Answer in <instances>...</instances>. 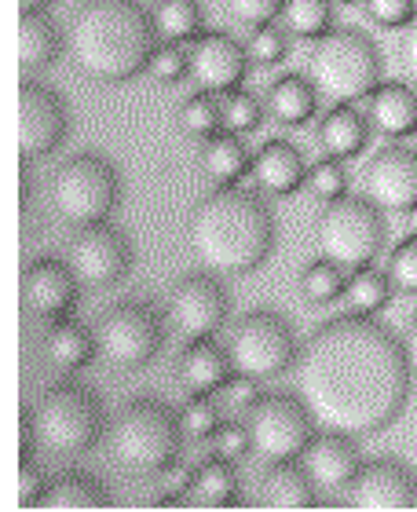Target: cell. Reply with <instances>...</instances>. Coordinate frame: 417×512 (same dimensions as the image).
Instances as JSON below:
<instances>
[{"instance_id": "7bdbcfd3", "label": "cell", "mask_w": 417, "mask_h": 512, "mask_svg": "<svg viewBox=\"0 0 417 512\" xmlns=\"http://www.w3.org/2000/svg\"><path fill=\"white\" fill-rule=\"evenodd\" d=\"M282 4L286 0H224L227 15L249 30H257V26H268L282 15Z\"/></svg>"}, {"instance_id": "5b68a950", "label": "cell", "mask_w": 417, "mask_h": 512, "mask_svg": "<svg viewBox=\"0 0 417 512\" xmlns=\"http://www.w3.org/2000/svg\"><path fill=\"white\" fill-rule=\"evenodd\" d=\"M183 439L180 414L158 399H136L121 406L114 425L107 432L110 461L125 472H161L169 461H176Z\"/></svg>"}, {"instance_id": "f1b7e54d", "label": "cell", "mask_w": 417, "mask_h": 512, "mask_svg": "<svg viewBox=\"0 0 417 512\" xmlns=\"http://www.w3.org/2000/svg\"><path fill=\"white\" fill-rule=\"evenodd\" d=\"M110 494L103 483H96L88 472H63L59 480H52L44 487L37 509H107Z\"/></svg>"}, {"instance_id": "ac0fdd59", "label": "cell", "mask_w": 417, "mask_h": 512, "mask_svg": "<svg viewBox=\"0 0 417 512\" xmlns=\"http://www.w3.org/2000/svg\"><path fill=\"white\" fill-rule=\"evenodd\" d=\"M77 286L81 282H77L74 267L52 260V256H41L22 271V304L41 322L70 319L77 308Z\"/></svg>"}, {"instance_id": "484cf974", "label": "cell", "mask_w": 417, "mask_h": 512, "mask_svg": "<svg viewBox=\"0 0 417 512\" xmlns=\"http://www.w3.org/2000/svg\"><path fill=\"white\" fill-rule=\"evenodd\" d=\"M96 333H88L85 326H77L74 319L52 322V330L44 337V359L52 363L59 374H77L96 359Z\"/></svg>"}, {"instance_id": "d590c367", "label": "cell", "mask_w": 417, "mask_h": 512, "mask_svg": "<svg viewBox=\"0 0 417 512\" xmlns=\"http://www.w3.org/2000/svg\"><path fill=\"white\" fill-rule=\"evenodd\" d=\"M260 121H264V107H260V99L253 92L238 85L227 92L224 99V128L227 132H238V136H249V132H257Z\"/></svg>"}, {"instance_id": "7402d4cb", "label": "cell", "mask_w": 417, "mask_h": 512, "mask_svg": "<svg viewBox=\"0 0 417 512\" xmlns=\"http://www.w3.org/2000/svg\"><path fill=\"white\" fill-rule=\"evenodd\" d=\"M235 377V363L227 348L213 341V337H202V341H187L180 359V381L191 395H216L227 381Z\"/></svg>"}, {"instance_id": "7c38bea8", "label": "cell", "mask_w": 417, "mask_h": 512, "mask_svg": "<svg viewBox=\"0 0 417 512\" xmlns=\"http://www.w3.org/2000/svg\"><path fill=\"white\" fill-rule=\"evenodd\" d=\"M66 264L74 267V275L81 286L110 289L129 275L132 246H129V238L121 235L118 227H110L107 220H103V224H88V227H77V235L70 238Z\"/></svg>"}, {"instance_id": "4316f807", "label": "cell", "mask_w": 417, "mask_h": 512, "mask_svg": "<svg viewBox=\"0 0 417 512\" xmlns=\"http://www.w3.org/2000/svg\"><path fill=\"white\" fill-rule=\"evenodd\" d=\"M319 107V92L311 85V77L304 74H286L278 77L268 88V114L286 128H304L315 118Z\"/></svg>"}, {"instance_id": "d4e9b609", "label": "cell", "mask_w": 417, "mask_h": 512, "mask_svg": "<svg viewBox=\"0 0 417 512\" xmlns=\"http://www.w3.org/2000/svg\"><path fill=\"white\" fill-rule=\"evenodd\" d=\"M63 33L48 19V11H22L19 19V66L22 74H37L59 59Z\"/></svg>"}, {"instance_id": "8992f818", "label": "cell", "mask_w": 417, "mask_h": 512, "mask_svg": "<svg viewBox=\"0 0 417 512\" xmlns=\"http://www.w3.org/2000/svg\"><path fill=\"white\" fill-rule=\"evenodd\" d=\"M33 425L41 447L55 458H81L96 447L107 432V414L99 395L74 381H63L41 395V403L33 410Z\"/></svg>"}, {"instance_id": "ab89813d", "label": "cell", "mask_w": 417, "mask_h": 512, "mask_svg": "<svg viewBox=\"0 0 417 512\" xmlns=\"http://www.w3.org/2000/svg\"><path fill=\"white\" fill-rule=\"evenodd\" d=\"M180 421H183V432L191 439H209L220 428V410H216V403L209 395H191L187 406H183Z\"/></svg>"}, {"instance_id": "db71d44e", "label": "cell", "mask_w": 417, "mask_h": 512, "mask_svg": "<svg viewBox=\"0 0 417 512\" xmlns=\"http://www.w3.org/2000/svg\"><path fill=\"white\" fill-rule=\"evenodd\" d=\"M414 150H417V132H414Z\"/></svg>"}, {"instance_id": "f5cc1de1", "label": "cell", "mask_w": 417, "mask_h": 512, "mask_svg": "<svg viewBox=\"0 0 417 512\" xmlns=\"http://www.w3.org/2000/svg\"><path fill=\"white\" fill-rule=\"evenodd\" d=\"M337 4H359V0H337Z\"/></svg>"}, {"instance_id": "681fc988", "label": "cell", "mask_w": 417, "mask_h": 512, "mask_svg": "<svg viewBox=\"0 0 417 512\" xmlns=\"http://www.w3.org/2000/svg\"><path fill=\"white\" fill-rule=\"evenodd\" d=\"M403 348H407V359H410V366H414V374H417V315L407 322V337H403Z\"/></svg>"}, {"instance_id": "3957f363", "label": "cell", "mask_w": 417, "mask_h": 512, "mask_svg": "<svg viewBox=\"0 0 417 512\" xmlns=\"http://www.w3.org/2000/svg\"><path fill=\"white\" fill-rule=\"evenodd\" d=\"M275 238V213L246 187H216L187 224L194 260L213 275H253L275 253Z\"/></svg>"}, {"instance_id": "816d5d0a", "label": "cell", "mask_w": 417, "mask_h": 512, "mask_svg": "<svg viewBox=\"0 0 417 512\" xmlns=\"http://www.w3.org/2000/svg\"><path fill=\"white\" fill-rule=\"evenodd\" d=\"M410 235H417V209H410Z\"/></svg>"}, {"instance_id": "b9f144b4", "label": "cell", "mask_w": 417, "mask_h": 512, "mask_svg": "<svg viewBox=\"0 0 417 512\" xmlns=\"http://www.w3.org/2000/svg\"><path fill=\"white\" fill-rule=\"evenodd\" d=\"M191 483H194V472L180 461H169L165 469L158 472V505L161 509H172V505H180L183 498H191Z\"/></svg>"}, {"instance_id": "30bf717a", "label": "cell", "mask_w": 417, "mask_h": 512, "mask_svg": "<svg viewBox=\"0 0 417 512\" xmlns=\"http://www.w3.org/2000/svg\"><path fill=\"white\" fill-rule=\"evenodd\" d=\"M227 355L235 363V374L271 381L282 377L289 366H297V337L289 330V322L275 311H249L235 322Z\"/></svg>"}, {"instance_id": "9c48e42d", "label": "cell", "mask_w": 417, "mask_h": 512, "mask_svg": "<svg viewBox=\"0 0 417 512\" xmlns=\"http://www.w3.org/2000/svg\"><path fill=\"white\" fill-rule=\"evenodd\" d=\"M161 348H165V315L147 300H125L110 308L96 330L99 359L118 374H136L150 366Z\"/></svg>"}, {"instance_id": "f35d334b", "label": "cell", "mask_w": 417, "mask_h": 512, "mask_svg": "<svg viewBox=\"0 0 417 512\" xmlns=\"http://www.w3.org/2000/svg\"><path fill=\"white\" fill-rule=\"evenodd\" d=\"M308 191L322 202H337L348 191V172L337 158H322L319 165L308 169Z\"/></svg>"}, {"instance_id": "cb8c5ba5", "label": "cell", "mask_w": 417, "mask_h": 512, "mask_svg": "<svg viewBox=\"0 0 417 512\" xmlns=\"http://www.w3.org/2000/svg\"><path fill=\"white\" fill-rule=\"evenodd\" d=\"M260 505L264 509H315L319 491H315L311 476L304 472V465L278 461L260 480Z\"/></svg>"}, {"instance_id": "f907efd6", "label": "cell", "mask_w": 417, "mask_h": 512, "mask_svg": "<svg viewBox=\"0 0 417 512\" xmlns=\"http://www.w3.org/2000/svg\"><path fill=\"white\" fill-rule=\"evenodd\" d=\"M22 11H44V8H52L55 0H19Z\"/></svg>"}, {"instance_id": "4fadbf2b", "label": "cell", "mask_w": 417, "mask_h": 512, "mask_svg": "<svg viewBox=\"0 0 417 512\" xmlns=\"http://www.w3.org/2000/svg\"><path fill=\"white\" fill-rule=\"evenodd\" d=\"M227 289L213 271L183 275L169 293V326L183 341L216 337V330L227 322Z\"/></svg>"}, {"instance_id": "ba28073f", "label": "cell", "mask_w": 417, "mask_h": 512, "mask_svg": "<svg viewBox=\"0 0 417 512\" xmlns=\"http://www.w3.org/2000/svg\"><path fill=\"white\" fill-rule=\"evenodd\" d=\"M388 227L377 205L359 198H337L326 205L315 227V246L326 260H333L344 271H359V267L374 264V256L385 249Z\"/></svg>"}, {"instance_id": "7a4b0ae2", "label": "cell", "mask_w": 417, "mask_h": 512, "mask_svg": "<svg viewBox=\"0 0 417 512\" xmlns=\"http://www.w3.org/2000/svg\"><path fill=\"white\" fill-rule=\"evenodd\" d=\"M66 52L77 74L99 85H125L158 52L154 15L139 8V0H85L70 19Z\"/></svg>"}, {"instance_id": "836d02e7", "label": "cell", "mask_w": 417, "mask_h": 512, "mask_svg": "<svg viewBox=\"0 0 417 512\" xmlns=\"http://www.w3.org/2000/svg\"><path fill=\"white\" fill-rule=\"evenodd\" d=\"M344 267H337L333 260H315L311 267H304V275H300V293L308 304H333V300L344 297Z\"/></svg>"}, {"instance_id": "f6af8a7d", "label": "cell", "mask_w": 417, "mask_h": 512, "mask_svg": "<svg viewBox=\"0 0 417 512\" xmlns=\"http://www.w3.org/2000/svg\"><path fill=\"white\" fill-rule=\"evenodd\" d=\"M220 395H224L227 410H235V414H242V417H246L249 410L264 399V395H260V388H257V377H246V374L231 377V381L220 388Z\"/></svg>"}, {"instance_id": "e0dca14e", "label": "cell", "mask_w": 417, "mask_h": 512, "mask_svg": "<svg viewBox=\"0 0 417 512\" xmlns=\"http://www.w3.org/2000/svg\"><path fill=\"white\" fill-rule=\"evenodd\" d=\"M344 498H348L352 509H366V512L417 509V472H410L396 458L366 461Z\"/></svg>"}, {"instance_id": "ffe728a7", "label": "cell", "mask_w": 417, "mask_h": 512, "mask_svg": "<svg viewBox=\"0 0 417 512\" xmlns=\"http://www.w3.org/2000/svg\"><path fill=\"white\" fill-rule=\"evenodd\" d=\"M366 118L374 132L388 139H407L417 132V88L403 81H381L366 99Z\"/></svg>"}, {"instance_id": "8fae6325", "label": "cell", "mask_w": 417, "mask_h": 512, "mask_svg": "<svg viewBox=\"0 0 417 512\" xmlns=\"http://www.w3.org/2000/svg\"><path fill=\"white\" fill-rule=\"evenodd\" d=\"M246 432L249 450L260 461H297L315 439V417L300 403V395H264L246 414Z\"/></svg>"}, {"instance_id": "83f0119b", "label": "cell", "mask_w": 417, "mask_h": 512, "mask_svg": "<svg viewBox=\"0 0 417 512\" xmlns=\"http://www.w3.org/2000/svg\"><path fill=\"white\" fill-rule=\"evenodd\" d=\"M202 165H205V176H209L216 187H238V183L253 172V158H249V150L242 147L238 132H216V136L205 139Z\"/></svg>"}, {"instance_id": "5bb4252c", "label": "cell", "mask_w": 417, "mask_h": 512, "mask_svg": "<svg viewBox=\"0 0 417 512\" xmlns=\"http://www.w3.org/2000/svg\"><path fill=\"white\" fill-rule=\"evenodd\" d=\"M363 198L381 213L417 209V150L388 143L363 165Z\"/></svg>"}, {"instance_id": "1f68e13d", "label": "cell", "mask_w": 417, "mask_h": 512, "mask_svg": "<svg viewBox=\"0 0 417 512\" xmlns=\"http://www.w3.org/2000/svg\"><path fill=\"white\" fill-rule=\"evenodd\" d=\"M392 289L396 286H392L388 271H374V267L366 264L348 278V286H344V304H348L355 315H377V311L388 308Z\"/></svg>"}, {"instance_id": "2e32d148", "label": "cell", "mask_w": 417, "mask_h": 512, "mask_svg": "<svg viewBox=\"0 0 417 512\" xmlns=\"http://www.w3.org/2000/svg\"><path fill=\"white\" fill-rule=\"evenodd\" d=\"M19 121V147L26 161L48 158L70 136V110H66L63 96L44 85H30V81L22 85Z\"/></svg>"}, {"instance_id": "52a82bcc", "label": "cell", "mask_w": 417, "mask_h": 512, "mask_svg": "<svg viewBox=\"0 0 417 512\" xmlns=\"http://www.w3.org/2000/svg\"><path fill=\"white\" fill-rule=\"evenodd\" d=\"M48 194H52V209L66 224L74 227L103 224L118 209V198H121L118 169L103 154L85 150V154H74V158L63 161L55 169L52 191Z\"/></svg>"}, {"instance_id": "ee69618b", "label": "cell", "mask_w": 417, "mask_h": 512, "mask_svg": "<svg viewBox=\"0 0 417 512\" xmlns=\"http://www.w3.org/2000/svg\"><path fill=\"white\" fill-rule=\"evenodd\" d=\"M187 70H191V59H187V52H183V44L165 41L158 52H154V59H150V74H154V81H161V85H176V81H183Z\"/></svg>"}, {"instance_id": "8d00e7d4", "label": "cell", "mask_w": 417, "mask_h": 512, "mask_svg": "<svg viewBox=\"0 0 417 512\" xmlns=\"http://www.w3.org/2000/svg\"><path fill=\"white\" fill-rule=\"evenodd\" d=\"M246 52H249V59H253V66H278L289 52V33L278 30L275 22L257 26L246 44Z\"/></svg>"}, {"instance_id": "e575fe53", "label": "cell", "mask_w": 417, "mask_h": 512, "mask_svg": "<svg viewBox=\"0 0 417 512\" xmlns=\"http://www.w3.org/2000/svg\"><path fill=\"white\" fill-rule=\"evenodd\" d=\"M180 125L191 132V136H216L220 128H224V103H216L209 92H198V96H191L187 103H183L180 110Z\"/></svg>"}, {"instance_id": "603a6c76", "label": "cell", "mask_w": 417, "mask_h": 512, "mask_svg": "<svg viewBox=\"0 0 417 512\" xmlns=\"http://www.w3.org/2000/svg\"><path fill=\"white\" fill-rule=\"evenodd\" d=\"M370 118H363L352 103H333L330 114L322 118L319 125V147L326 158L337 161H352L359 158L370 143Z\"/></svg>"}, {"instance_id": "d6a6232c", "label": "cell", "mask_w": 417, "mask_h": 512, "mask_svg": "<svg viewBox=\"0 0 417 512\" xmlns=\"http://www.w3.org/2000/svg\"><path fill=\"white\" fill-rule=\"evenodd\" d=\"M154 26H158L161 41L191 44L202 33V8H198V0H158Z\"/></svg>"}, {"instance_id": "60d3db41", "label": "cell", "mask_w": 417, "mask_h": 512, "mask_svg": "<svg viewBox=\"0 0 417 512\" xmlns=\"http://www.w3.org/2000/svg\"><path fill=\"white\" fill-rule=\"evenodd\" d=\"M366 19L385 30H407L417 15V0H363Z\"/></svg>"}, {"instance_id": "277c9868", "label": "cell", "mask_w": 417, "mask_h": 512, "mask_svg": "<svg viewBox=\"0 0 417 512\" xmlns=\"http://www.w3.org/2000/svg\"><path fill=\"white\" fill-rule=\"evenodd\" d=\"M308 77L330 103H363L381 85V52L363 30H337L311 44Z\"/></svg>"}, {"instance_id": "4dcf8cb0", "label": "cell", "mask_w": 417, "mask_h": 512, "mask_svg": "<svg viewBox=\"0 0 417 512\" xmlns=\"http://www.w3.org/2000/svg\"><path fill=\"white\" fill-rule=\"evenodd\" d=\"M278 22L289 37L315 44L333 30V0H286Z\"/></svg>"}, {"instance_id": "f546056e", "label": "cell", "mask_w": 417, "mask_h": 512, "mask_svg": "<svg viewBox=\"0 0 417 512\" xmlns=\"http://www.w3.org/2000/svg\"><path fill=\"white\" fill-rule=\"evenodd\" d=\"M242 498V483H238L235 465L227 458H209L202 469L194 472L191 502L205 509H235Z\"/></svg>"}, {"instance_id": "9a60e30c", "label": "cell", "mask_w": 417, "mask_h": 512, "mask_svg": "<svg viewBox=\"0 0 417 512\" xmlns=\"http://www.w3.org/2000/svg\"><path fill=\"white\" fill-rule=\"evenodd\" d=\"M187 59H191V85L198 92H209V96H227L231 88H238L246 81L249 59L246 44H238L235 37H227V33L213 30V33H198L187 48Z\"/></svg>"}, {"instance_id": "7dc6e473", "label": "cell", "mask_w": 417, "mask_h": 512, "mask_svg": "<svg viewBox=\"0 0 417 512\" xmlns=\"http://www.w3.org/2000/svg\"><path fill=\"white\" fill-rule=\"evenodd\" d=\"M44 487H48V483H44L41 469L33 465V458L22 461V476H19V505H22V509H37Z\"/></svg>"}, {"instance_id": "6da1fadb", "label": "cell", "mask_w": 417, "mask_h": 512, "mask_svg": "<svg viewBox=\"0 0 417 512\" xmlns=\"http://www.w3.org/2000/svg\"><path fill=\"white\" fill-rule=\"evenodd\" d=\"M293 381L315 425L366 439L381 436L403 417L414 366L396 333L352 311L322 322L304 341Z\"/></svg>"}, {"instance_id": "c3c4849f", "label": "cell", "mask_w": 417, "mask_h": 512, "mask_svg": "<svg viewBox=\"0 0 417 512\" xmlns=\"http://www.w3.org/2000/svg\"><path fill=\"white\" fill-rule=\"evenodd\" d=\"M399 55H403V66H407L410 85L417 88V15H414V22H410L407 30H403V44H399Z\"/></svg>"}, {"instance_id": "44dd1931", "label": "cell", "mask_w": 417, "mask_h": 512, "mask_svg": "<svg viewBox=\"0 0 417 512\" xmlns=\"http://www.w3.org/2000/svg\"><path fill=\"white\" fill-rule=\"evenodd\" d=\"M253 180L275 198H289L308 183V165L293 143L286 139H268L264 147L253 154Z\"/></svg>"}, {"instance_id": "d6986e66", "label": "cell", "mask_w": 417, "mask_h": 512, "mask_svg": "<svg viewBox=\"0 0 417 512\" xmlns=\"http://www.w3.org/2000/svg\"><path fill=\"white\" fill-rule=\"evenodd\" d=\"M359 469H363L359 447H355L352 436H341V432H322L304 450V472L311 476L315 491L330 494V498L348 494Z\"/></svg>"}, {"instance_id": "74e56055", "label": "cell", "mask_w": 417, "mask_h": 512, "mask_svg": "<svg viewBox=\"0 0 417 512\" xmlns=\"http://www.w3.org/2000/svg\"><path fill=\"white\" fill-rule=\"evenodd\" d=\"M388 278H392V286L399 289V293H410V297H417V235L403 238L392 253H388Z\"/></svg>"}, {"instance_id": "bcb514c9", "label": "cell", "mask_w": 417, "mask_h": 512, "mask_svg": "<svg viewBox=\"0 0 417 512\" xmlns=\"http://www.w3.org/2000/svg\"><path fill=\"white\" fill-rule=\"evenodd\" d=\"M209 439H213V454H216V458H227V461L246 458V450H249L246 425H235V421H220V428H216Z\"/></svg>"}]
</instances>
